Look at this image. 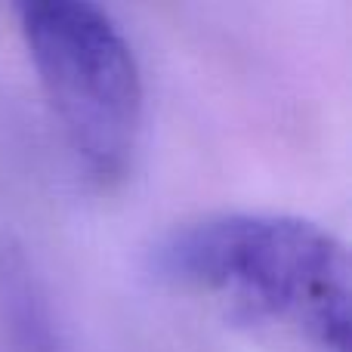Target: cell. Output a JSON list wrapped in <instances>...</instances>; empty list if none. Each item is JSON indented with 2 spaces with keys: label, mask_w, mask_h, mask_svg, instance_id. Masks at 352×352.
<instances>
[{
  "label": "cell",
  "mask_w": 352,
  "mask_h": 352,
  "mask_svg": "<svg viewBox=\"0 0 352 352\" xmlns=\"http://www.w3.org/2000/svg\"><path fill=\"white\" fill-rule=\"evenodd\" d=\"M152 269L173 287L287 328L316 352H349L346 250L309 219L210 213L161 238Z\"/></svg>",
  "instance_id": "6da1fadb"
},
{
  "label": "cell",
  "mask_w": 352,
  "mask_h": 352,
  "mask_svg": "<svg viewBox=\"0 0 352 352\" xmlns=\"http://www.w3.org/2000/svg\"><path fill=\"white\" fill-rule=\"evenodd\" d=\"M28 59L80 173L99 188L127 179L142 136V72L115 19L87 0L19 6Z\"/></svg>",
  "instance_id": "7a4b0ae2"
}]
</instances>
